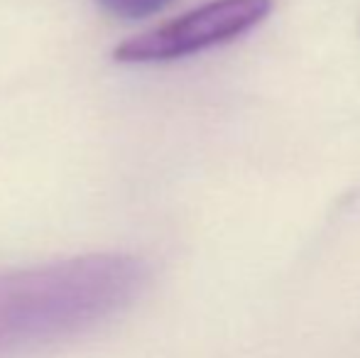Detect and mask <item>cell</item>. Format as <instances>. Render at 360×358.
<instances>
[{"label":"cell","mask_w":360,"mask_h":358,"mask_svg":"<svg viewBox=\"0 0 360 358\" xmlns=\"http://www.w3.org/2000/svg\"><path fill=\"white\" fill-rule=\"evenodd\" d=\"M145 260L94 253L0 272V358H22L84 336L140 300Z\"/></svg>","instance_id":"1"},{"label":"cell","mask_w":360,"mask_h":358,"mask_svg":"<svg viewBox=\"0 0 360 358\" xmlns=\"http://www.w3.org/2000/svg\"><path fill=\"white\" fill-rule=\"evenodd\" d=\"M103 13L118 20H145L162 13L172 0H96Z\"/></svg>","instance_id":"3"},{"label":"cell","mask_w":360,"mask_h":358,"mask_svg":"<svg viewBox=\"0 0 360 358\" xmlns=\"http://www.w3.org/2000/svg\"><path fill=\"white\" fill-rule=\"evenodd\" d=\"M272 5V0H211L118 44L113 59L120 64H162L221 47L265 23Z\"/></svg>","instance_id":"2"}]
</instances>
